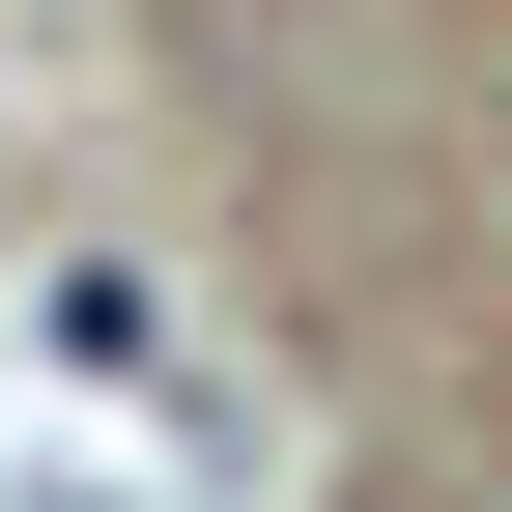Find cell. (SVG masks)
<instances>
[{"label": "cell", "instance_id": "6da1fadb", "mask_svg": "<svg viewBox=\"0 0 512 512\" xmlns=\"http://www.w3.org/2000/svg\"><path fill=\"white\" fill-rule=\"evenodd\" d=\"M29 342H57V370H171V313L114 285V256H57V285H29Z\"/></svg>", "mask_w": 512, "mask_h": 512}]
</instances>
